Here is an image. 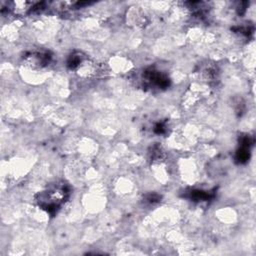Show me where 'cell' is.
<instances>
[{
  "label": "cell",
  "mask_w": 256,
  "mask_h": 256,
  "mask_svg": "<svg viewBox=\"0 0 256 256\" xmlns=\"http://www.w3.org/2000/svg\"><path fill=\"white\" fill-rule=\"evenodd\" d=\"M68 194L69 190L67 186L63 183H57L40 192L36 196V202L42 209L46 210L50 214H53L65 202Z\"/></svg>",
  "instance_id": "cell-1"
},
{
  "label": "cell",
  "mask_w": 256,
  "mask_h": 256,
  "mask_svg": "<svg viewBox=\"0 0 256 256\" xmlns=\"http://www.w3.org/2000/svg\"><path fill=\"white\" fill-rule=\"evenodd\" d=\"M143 81L149 88L164 89L169 85V79L166 75L157 70H147L143 75Z\"/></svg>",
  "instance_id": "cell-2"
},
{
  "label": "cell",
  "mask_w": 256,
  "mask_h": 256,
  "mask_svg": "<svg viewBox=\"0 0 256 256\" xmlns=\"http://www.w3.org/2000/svg\"><path fill=\"white\" fill-rule=\"evenodd\" d=\"M28 66L32 68H42L46 66L49 61H50V56L48 53H43V52H34L28 55L25 58Z\"/></svg>",
  "instance_id": "cell-3"
}]
</instances>
